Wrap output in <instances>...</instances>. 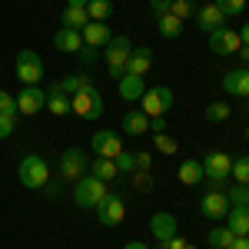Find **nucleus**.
Wrapping results in <instances>:
<instances>
[{
	"label": "nucleus",
	"mask_w": 249,
	"mask_h": 249,
	"mask_svg": "<svg viewBox=\"0 0 249 249\" xmlns=\"http://www.w3.org/2000/svg\"><path fill=\"white\" fill-rule=\"evenodd\" d=\"M17 176H20V183H23L27 190H43V186L50 183V163H47V156L27 153L17 166Z\"/></svg>",
	"instance_id": "1"
},
{
	"label": "nucleus",
	"mask_w": 249,
	"mask_h": 249,
	"mask_svg": "<svg viewBox=\"0 0 249 249\" xmlns=\"http://www.w3.org/2000/svg\"><path fill=\"white\" fill-rule=\"evenodd\" d=\"M103 93L96 90V87H87V90H77V93L70 96V113H77L80 120H90L96 123L100 116H103Z\"/></svg>",
	"instance_id": "2"
},
{
	"label": "nucleus",
	"mask_w": 249,
	"mask_h": 249,
	"mask_svg": "<svg viewBox=\"0 0 249 249\" xmlns=\"http://www.w3.org/2000/svg\"><path fill=\"white\" fill-rule=\"evenodd\" d=\"M14 73H17L20 87H40V80H43V60H40L37 50H30V47H23L14 60Z\"/></svg>",
	"instance_id": "3"
},
{
	"label": "nucleus",
	"mask_w": 249,
	"mask_h": 249,
	"mask_svg": "<svg viewBox=\"0 0 249 249\" xmlns=\"http://www.w3.org/2000/svg\"><path fill=\"white\" fill-rule=\"evenodd\" d=\"M130 53H133V43H130V37H113L107 47H103V60H107V77L120 80L123 73H126V60H130Z\"/></svg>",
	"instance_id": "4"
},
{
	"label": "nucleus",
	"mask_w": 249,
	"mask_h": 249,
	"mask_svg": "<svg viewBox=\"0 0 249 249\" xmlns=\"http://www.w3.org/2000/svg\"><path fill=\"white\" fill-rule=\"evenodd\" d=\"M107 183L103 179H96L93 173H87V176H80L77 183H73V199H77L80 210H96L100 206V199L107 196Z\"/></svg>",
	"instance_id": "5"
},
{
	"label": "nucleus",
	"mask_w": 249,
	"mask_h": 249,
	"mask_svg": "<svg viewBox=\"0 0 249 249\" xmlns=\"http://www.w3.org/2000/svg\"><path fill=\"white\" fill-rule=\"evenodd\" d=\"M230 170H232L230 153L213 150V153L203 156V183H210V190H219V186L230 179Z\"/></svg>",
	"instance_id": "6"
},
{
	"label": "nucleus",
	"mask_w": 249,
	"mask_h": 249,
	"mask_svg": "<svg viewBox=\"0 0 249 249\" xmlns=\"http://www.w3.org/2000/svg\"><path fill=\"white\" fill-rule=\"evenodd\" d=\"M173 103H176V100H173L170 87H146L143 96H140V110L150 116V120H153V116H166L173 110Z\"/></svg>",
	"instance_id": "7"
},
{
	"label": "nucleus",
	"mask_w": 249,
	"mask_h": 249,
	"mask_svg": "<svg viewBox=\"0 0 249 249\" xmlns=\"http://www.w3.org/2000/svg\"><path fill=\"white\" fill-rule=\"evenodd\" d=\"M93 213H96V219H100V226H110L113 230V226H120L126 219V203H123L120 193H107Z\"/></svg>",
	"instance_id": "8"
},
{
	"label": "nucleus",
	"mask_w": 249,
	"mask_h": 249,
	"mask_svg": "<svg viewBox=\"0 0 249 249\" xmlns=\"http://www.w3.org/2000/svg\"><path fill=\"white\" fill-rule=\"evenodd\" d=\"M57 170H60V176H63V179L77 183L80 176H87V173H90V160H87V153H83V150L70 146V150H63V153H60Z\"/></svg>",
	"instance_id": "9"
},
{
	"label": "nucleus",
	"mask_w": 249,
	"mask_h": 249,
	"mask_svg": "<svg viewBox=\"0 0 249 249\" xmlns=\"http://www.w3.org/2000/svg\"><path fill=\"white\" fill-rule=\"evenodd\" d=\"M239 47H243L239 30L216 27V30L210 34V50H213V57H232V53H239Z\"/></svg>",
	"instance_id": "10"
},
{
	"label": "nucleus",
	"mask_w": 249,
	"mask_h": 249,
	"mask_svg": "<svg viewBox=\"0 0 249 249\" xmlns=\"http://www.w3.org/2000/svg\"><path fill=\"white\" fill-rule=\"evenodd\" d=\"M90 146H93L96 156H107V160H116V156L123 153V136L113 133V130H96L90 136Z\"/></svg>",
	"instance_id": "11"
},
{
	"label": "nucleus",
	"mask_w": 249,
	"mask_h": 249,
	"mask_svg": "<svg viewBox=\"0 0 249 249\" xmlns=\"http://www.w3.org/2000/svg\"><path fill=\"white\" fill-rule=\"evenodd\" d=\"M199 213H203V219H210V223L226 219V213H230V199H226V193H223V190H210L203 199H199Z\"/></svg>",
	"instance_id": "12"
},
{
	"label": "nucleus",
	"mask_w": 249,
	"mask_h": 249,
	"mask_svg": "<svg viewBox=\"0 0 249 249\" xmlns=\"http://www.w3.org/2000/svg\"><path fill=\"white\" fill-rule=\"evenodd\" d=\"M40 110H47V90L40 87H23L17 93V113L20 116H34Z\"/></svg>",
	"instance_id": "13"
},
{
	"label": "nucleus",
	"mask_w": 249,
	"mask_h": 249,
	"mask_svg": "<svg viewBox=\"0 0 249 249\" xmlns=\"http://www.w3.org/2000/svg\"><path fill=\"white\" fill-rule=\"evenodd\" d=\"M176 232H179V226H176V216H173V213L160 210V213H153V216H150V236H153L160 246H163L166 239H173Z\"/></svg>",
	"instance_id": "14"
},
{
	"label": "nucleus",
	"mask_w": 249,
	"mask_h": 249,
	"mask_svg": "<svg viewBox=\"0 0 249 249\" xmlns=\"http://www.w3.org/2000/svg\"><path fill=\"white\" fill-rule=\"evenodd\" d=\"M80 37H83V47H93V50H103L113 34H110V23H100V20H90L83 30H80Z\"/></svg>",
	"instance_id": "15"
},
{
	"label": "nucleus",
	"mask_w": 249,
	"mask_h": 249,
	"mask_svg": "<svg viewBox=\"0 0 249 249\" xmlns=\"http://www.w3.org/2000/svg\"><path fill=\"white\" fill-rule=\"evenodd\" d=\"M223 90L230 96H239V100H249V67H239V70H230L223 77Z\"/></svg>",
	"instance_id": "16"
},
{
	"label": "nucleus",
	"mask_w": 249,
	"mask_h": 249,
	"mask_svg": "<svg viewBox=\"0 0 249 249\" xmlns=\"http://www.w3.org/2000/svg\"><path fill=\"white\" fill-rule=\"evenodd\" d=\"M196 27H199L203 34H213L216 27H226V14H223L216 3H206V7L196 10Z\"/></svg>",
	"instance_id": "17"
},
{
	"label": "nucleus",
	"mask_w": 249,
	"mask_h": 249,
	"mask_svg": "<svg viewBox=\"0 0 249 249\" xmlns=\"http://www.w3.org/2000/svg\"><path fill=\"white\" fill-rule=\"evenodd\" d=\"M153 67V50L150 47H133V53L126 60V73H136V77H146Z\"/></svg>",
	"instance_id": "18"
},
{
	"label": "nucleus",
	"mask_w": 249,
	"mask_h": 249,
	"mask_svg": "<svg viewBox=\"0 0 249 249\" xmlns=\"http://www.w3.org/2000/svg\"><path fill=\"white\" fill-rule=\"evenodd\" d=\"M53 47H57L60 53H80V50H83V37H80V30L60 27L57 34H53Z\"/></svg>",
	"instance_id": "19"
},
{
	"label": "nucleus",
	"mask_w": 249,
	"mask_h": 249,
	"mask_svg": "<svg viewBox=\"0 0 249 249\" xmlns=\"http://www.w3.org/2000/svg\"><path fill=\"white\" fill-rule=\"evenodd\" d=\"M47 110L53 116H67L70 113V93H63V87L57 83H50V90H47Z\"/></svg>",
	"instance_id": "20"
},
{
	"label": "nucleus",
	"mask_w": 249,
	"mask_h": 249,
	"mask_svg": "<svg viewBox=\"0 0 249 249\" xmlns=\"http://www.w3.org/2000/svg\"><path fill=\"white\" fill-rule=\"evenodd\" d=\"M226 230L232 236H249V206H230V213H226Z\"/></svg>",
	"instance_id": "21"
},
{
	"label": "nucleus",
	"mask_w": 249,
	"mask_h": 249,
	"mask_svg": "<svg viewBox=\"0 0 249 249\" xmlns=\"http://www.w3.org/2000/svg\"><path fill=\"white\" fill-rule=\"evenodd\" d=\"M116 90H120V100H140L143 90H146V83L136 73H123V77L116 80Z\"/></svg>",
	"instance_id": "22"
},
{
	"label": "nucleus",
	"mask_w": 249,
	"mask_h": 249,
	"mask_svg": "<svg viewBox=\"0 0 249 249\" xmlns=\"http://www.w3.org/2000/svg\"><path fill=\"white\" fill-rule=\"evenodd\" d=\"M146 130H150V116L143 113L140 107L123 116V133H126V136H143Z\"/></svg>",
	"instance_id": "23"
},
{
	"label": "nucleus",
	"mask_w": 249,
	"mask_h": 249,
	"mask_svg": "<svg viewBox=\"0 0 249 249\" xmlns=\"http://www.w3.org/2000/svg\"><path fill=\"white\" fill-rule=\"evenodd\" d=\"M179 183L183 186H199L203 183V160H183L179 163Z\"/></svg>",
	"instance_id": "24"
},
{
	"label": "nucleus",
	"mask_w": 249,
	"mask_h": 249,
	"mask_svg": "<svg viewBox=\"0 0 249 249\" xmlns=\"http://www.w3.org/2000/svg\"><path fill=\"white\" fill-rule=\"evenodd\" d=\"M60 23H63L67 30H83V27L90 23V14H87V7H63Z\"/></svg>",
	"instance_id": "25"
},
{
	"label": "nucleus",
	"mask_w": 249,
	"mask_h": 249,
	"mask_svg": "<svg viewBox=\"0 0 249 249\" xmlns=\"http://www.w3.org/2000/svg\"><path fill=\"white\" fill-rule=\"evenodd\" d=\"M90 173H93L96 179H116L120 176V170H116V163L113 160H107V156H96V160H90Z\"/></svg>",
	"instance_id": "26"
},
{
	"label": "nucleus",
	"mask_w": 249,
	"mask_h": 249,
	"mask_svg": "<svg viewBox=\"0 0 249 249\" xmlns=\"http://www.w3.org/2000/svg\"><path fill=\"white\" fill-rule=\"evenodd\" d=\"M156 30H160V37L176 40L179 34H183V20H179V17H173V14H166V17H160V20H156Z\"/></svg>",
	"instance_id": "27"
},
{
	"label": "nucleus",
	"mask_w": 249,
	"mask_h": 249,
	"mask_svg": "<svg viewBox=\"0 0 249 249\" xmlns=\"http://www.w3.org/2000/svg\"><path fill=\"white\" fill-rule=\"evenodd\" d=\"M87 14H90V20L110 23V17H113V0H90L87 3Z\"/></svg>",
	"instance_id": "28"
},
{
	"label": "nucleus",
	"mask_w": 249,
	"mask_h": 249,
	"mask_svg": "<svg viewBox=\"0 0 249 249\" xmlns=\"http://www.w3.org/2000/svg\"><path fill=\"white\" fill-rule=\"evenodd\" d=\"M232 239H236V236H232L226 226H216V223H213V230L206 232V243H210L213 249H230Z\"/></svg>",
	"instance_id": "29"
},
{
	"label": "nucleus",
	"mask_w": 249,
	"mask_h": 249,
	"mask_svg": "<svg viewBox=\"0 0 249 249\" xmlns=\"http://www.w3.org/2000/svg\"><path fill=\"white\" fill-rule=\"evenodd\" d=\"M60 87H63V93H70V96H73L77 90H87V87H93V80L87 77V73H80V70H77V73H70V77H63V80H60Z\"/></svg>",
	"instance_id": "30"
},
{
	"label": "nucleus",
	"mask_w": 249,
	"mask_h": 249,
	"mask_svg": "<svg viewBox=\"0 0 249 249\" xmlns=\"http://www.w3.org/2000/svg\"><path fill=\"white\" fill-rule=\"evenodd\" d=\"M232 183H243V186H249V153L246 156H239V160H232Z\"/></svg>",
	"instance_id": "31"
},
{
	"label": "nucleus",
	"mask_w": 249,
	"mask_h": 249,
	"mask_svg": "<svg viewBox=\"0 0 249 249\" xmlns=\"http://www.w3.org/2000/svg\"><path fill=\"white\" fill-rule=\"evenodd\" d=\"M226 199H230V206H249V186L232 183L230 190H226Z\"/></svg>",
	"instance_id": "32"
},
{
	"label": "nucleus",
	"mask_w": 249,
	"mask_h": 249,
	"mask_svg": "<svg viewBox=\"0 0 249 249\" xmlns=\"http://www.w3.org/2000/svg\"><path fill=\"white\" fill-rule=\"evenodd\" d=\"M153 146H156V150H160L163 156L179 153V143H176L173 136H166V133H153Z\"/></svg>",
	"instance_id": "33"
},
{
	"label": "nucleus",
	"mask_w": 249,
	"mask_h": 249,
	"mask_svg": "<svg viewBox=\"0 0 249 249\" xmlns=\"http://www.w3.org/2000/svg\"><path fill=\"white\" fill-rule=\"evenodd\" d=\"M206 120L210 123H223V120H230V103H223V100H216L206 107Z\"/></svg>",
	"instance_id": "34"
},
{
	"label": "nucleus",
	"mask_w": 249,
	"mask_h": 249,
	"mask_svg": "<svg viewBox=\"0 0 249 249\" xmlns=\"http://www.w3.org/2000/svg\"><path fill=\"white\" fill-rule=\"evenodd\" d=\"M213 3L226 14V20H230V17H239V14L246 10V0H213Z\"/></svg>",
	"instance_id": "35"
},
{
	"label": "nucleus",
	"mask_w": 249,
	"mask_h": 249,
	"mask_svg": "<svg viewBox=\"0 0 249 249\" xmlns=\"http://www.w3.org/2000/svg\"><path fill=\"white\" fill-rule=\"evenodd\" d=\"M170 14H173V17H179L183 23H186V20L193 17V0H173Z\"/></svg>",
	"instance_id": "36"
},
{
	"label": "nucleus",
	"mask_w": 249,
	"mask_h": 249,
	"mask_svg": "<svg viewBox=\"0 0 249 249\" xmlns=\"http://www.w3.org/2000/svg\"><path fill=\"white\" fill-rule=\"evenodd\" d=\"M113 163H116V170H120V176H133V170H136V163H133V153H126V150H123V153L116 156Z\"/></svg>",
	"instance_id": "37"
},
{
	"label": "nucleus",
	"mask_w": 249,
	"mask_h": 249,
	"mask_svg": "<svg viewBox=\"0 0 249 249\" xmlns=\"http://www.w3.org/2000/svg\"><path fill=\"white\" fill-rule=\"evenodd\" d=\"M14 130H17V113H0V140L14 136Z\"/></svg>",
	"instance_id": "38"
},
{
	"label": "nucleus",
	"mask_w": 249,
	"mask_h": 249,
	"mask_svg": "<svg viewBox=\"0 0 249 249\" xmlns=\"http://www.w3.org/2000/svg\"><path fill=\"white\" fill-rule=\"evenodd\" d=\"M0 113H17V96H10L7 90H0Z\"/></svg>",
	"instance_id": "39"
},
{
	"label": "nucleus",
	"mask_w": 249,
	"mask_h": 249,
	"mask_svg": "<svg viewBox=\"0 0 249 249\" xmlns=\"http://www.w3.org/2000/svg\"><path fill=\"white\" fill-rule=\"evenodd\" d=\"M170 7H173V0H150V14H153L156 20L166 17V14H170Z\"/></svg>",
	"instance_id": "40"
},
{
	"label": "nucleus",
	"mask_w": 249,
	"mask_h": 249,
	"mask_svg": "<svg viewBox=\"0 0 249 249\" xmlns=\"http://www.w3.org/2000/svg\"><path fill=\"white\" fill-rule=\"evenodd\" d=\"M133 183H136V190H150V186H153V183H150V170H136L133 173Z\"/></svg>",
	"instance_id": "41"
},
{
	"label": "nucleus",
	"mask_w": 249,
	"mask_h": 249,
	"mask_svg": "<svg viewBox=\"0 0 249 249\" xmlns=\"http://www.w3.org/2000/svg\"><path fill=\"white\" fill-rule=\"evenodd\" d=\"M133 163H136V170H150V163H153V156L146 153V150H140V153H133ZM133 170V173H136Z\"/></svg>",
	"instance_id": "42"
},
{
	"label": "nucleus",
	"mask_w": 249,
	"mask_h": 249,
	"mask_svg": "<svg viewBox=\"0 0 249 249\" xmlns=\"http://www.w3.org/2000/svg\"><path fill=\"white\" fill-rule=\"evenodd\" d=\"M160 249H186V239H183V236L176 232V236H173V239H166V243H163Z\"/></svg>",
	"instance_id": "43"
},
{
	"label": "nucleus",
	"mask_w": 249,
	"mask_h": 249,
	"mask_svg": "<svg viewBox=\"0 0 249 249\" xmlns=\"http://www.w3.org/2000/svg\"><path fill=\"white\" fill-rule=\"evenodd\" d=\"M150 133H166V116H153L150 120Z\"/></svg>",
	"instance_id": "44"
},
{
	"label": "nucleus",
	"mask_w": 249,
	"mask_h": 249,
	"mask_svg": "<svg viewBox=\"0 0 249 249\" xmlns=\"http://www.w3.org/2000/svg\"><path fill=\"white\" fill-rule=\"evenodd\" d=\"M80 57H83V63H96L100 50H93V47H83V50H80Z\"/></svg>",
	"instance_id": "45"
},
{
	"label": "nucleus",
	"mask_w": 249,
	"mask_h": 249,
	"mask_svg": "<svg viewBox=\"0 0 249 249\" xmlns=\"http://www.w3.org/2000/svg\"><path fill=\"white\" fill-rule=\"evenodd\" d=\"M230 249H249V236H236L230 243Z\"/></svg>",
	"instance_id": "46"
},
{
	"label": "nucleus",
	"mask_w": 249,
	"mask_h": 249,
	"mask_svg": "<svg viewBox=\"0 0 249 249\" xmlns=\"http://www.w3.org/2000/svg\"><path fill=\"white\" fill-rule=\"evenodd\" d=\"M239 40H243V47H249V20L239 27Z\"/></svg>",
	"instance_id": "47"
},
{
	"label": "nucleus",
	"mask_w": 249,
	"mask_h": 249,
	"mask_svg": "<svg viewBox=\"0 0 249 249\" xmlns=\"http://www.w3.org/2000/svg\"><path fill=\"white\" fill-rule=\"evenodd\" d=\"M43 193H47V196H57V193H60V183H47V186H43Z\"/></svg>",
	"instance_id": "48"
},
{
	"label": "nucleus",
	"mask_w": 249,
	"mask_h": 249,
	"mask_svg": "<svg viewBox=\"0 0 249 249\" xmlns=\"http://www.w3.org/2000/svg\"><path fill=\"white\" fill-rule=\"evenodd\" d=\"M123 249H150V246H146V243H140V239H133V243H126Z\"/></svg>",
	"instance_id": "49"
},
{
	"label": "nucleus",
	"mask_w": 249,
	"mask_h": 249,
	"mask_svg": "<svg viewBox=\"0 0 249 249\" xmlns=\"http://www.w3.org/2000/svg\"><path fill=\"white\" fill-rule=\"evenodd\" d=\"M90 0H67V7H87Z\"/></svg>",
	"instance_id": "50"
},
{
	"label": "nucleus",
	"mask_w": 249,
	"mask_h": 249,
	"mask_svg": "<svg viewBox=\"0 0 249 249\" xmlns=\"http://www.w3.org/2000/svg\"><path fill=\"white\" fill-rule=\"evenodd\" d=\"M239 57H243V60L249 63V47H239Z\"/></svg>",
	"instance_id": "51"
},
{
	"label": "nucleus",
	"mask_w": 249,
	"mask_h": 249,
	"mask_svg": "<svg viewBox=\"0 0 249 249\" xmlns=\"http://www.w3.org/2000/svg\"><path fill=\"white\" fill-rule=\"evenodd\" d=\"M186 249H196V246H190V243H186Z\"/></svg>",
	"instance_id": "52"
},
{
	"label": "nucleus",
	"mask_w": 249,
	"mask_h": 249,
	"mask_svg": "<svg viewBox=\"0 0 249 249\" xmlns=\"http://www.w3.org/2000/svg\"><path fill=\"white\" fill-rule=\"evenodd\" d=\"M246 140H249V126H246Z\"/></svg>",
	"instance_id": "53"
}]
</instances>
